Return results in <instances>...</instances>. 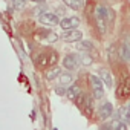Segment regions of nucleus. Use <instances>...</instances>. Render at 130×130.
<instances>
[{"label": "nucleus", "instance_id": "1", "mask_svg": "<svg viewBox=\"0 0 130 130\" xmlns=\"http://www.w3.org/2000/svg\"><path fill=\"white\" fill-rule=\"evenodd\" d=\"M38 22L44 26H57V25H60L61 20L54 12H43V14L38 15Z\"/></svg>", "mask_w": 130, "mask_h": 130}, {"label": "nucleus", "instance_id": "2", "mask_svg": "<svg viewBox=\"0 0 130 130\" xmlns=\"http://www.w3.org/2000/svg\"><path fill=\"white\" fill-rule=\"evenodd\" d=\"M78 64H80V57L75 55V54H68L66 57L63 58V68L66 69V71H75L78 68Z\"/></svg>", "mask_w": 130, "mask_h": 130}, {"label": "nucleus", "instance_id": "3", "mask_svg": "<svg viewBox=\"0 0 130 130\" xmlns=\"http://www.w3.org/2000/svg\"><path fill=\"white\" fill-rule=\"evenodd\" d=\"M61 38L68 43H75V41H81L83 40V34L78 29H71V31H64L61 34Z\"/></svg>", "mask_w": 130, "mask_h": 130}, {"label": "nucleus", "instance_id": "4", "mask_svg": "<svg viewBox=\"0 0 130 130\" xmlns=\"http://www.w3.org/2000/svg\"><path fill=\"white\" fill-rule=\"evenodd\" d=\"M60 26L64 31H71V29H77L80 26V19L78 17H66L60 22Z\"/></svg>", "mask_w": 130, "mask_h": 130}, {"label": "nucleus", "instance_id": "5", "mask_svg": "<svg viewBox=\"0 0 130 130\" xmlns=\"http://www.w3.org/2000/svg\"><path fill=\"white\" fill-rule=\"evenodd\" d=\"M113 106H112V103H104V104H101V107H100V110H98V116H100V119L101 121H104V119H107V118H110L112 115H113Z\"/></svg>", "mask_w": 130, "mask_h": 130}, {"label": "nucleus", "instance_id": "6", "mask_svg": "<svg viewBox=\"0 0 130 130\" xmlns=\"http://www.w3.org/2000/svg\"><path fill=\"white\" fill-rule=\"evenodd\" d=\"M116 95H118V98H127L130 95V77H125L122 80L121 86L116 90Z\"/></svg>", "mask_w": 130, "mask_h": 130}, {"label": "nucleus", "instance_id": "7", "mask_svg": "<svg viewBox=\"0 0 130 130\" xmlns=\"http://www.w3.org/2000/svg\"><path fill=\"white\" fill-rule=\"evenodd\" d=\"M100 78H101V81L109 87V89H112V86H113V77H112V74H110V71L109 69H100Z\"/></svg>", "mask_w": 130, "mask_h": 130}, {"label": "nucleus", "instance_id": "8", "mask_svg": "<svg viewBox=\"0 0 130 130\" xmlns=\"http://www.w3.org/2000/svg\"><path fill=\"white\" fill-rule=\"evenodd\" d=\"M95 19H96V26H98V31L101 32V34H106V31H107V20L100 14V12H96L95 11Z\"/></svg>", "mask_w": 130, "mask_h": 130}, {"label": "nucleus", "instance_id": "9", "mask_svg": "<svg viewBox=\"0 0 130 130\" xmlns=\"http://www.w3.org/2000/svg\"><path fill=\"white\" fill-rule=\"evenodd\" d=\"M80 95H81V89H80V86H77V84H72V86H69V89H68V93H66V96H68L69 100L75 101V100H77Z\"/></svg>", "mask_w": 130, "mask_h": 130}, {"label": "nucleus", "instance_id": "10", "mask_svg": "<svg viewBox=\"0 0 130 130\" xmlns=\"http://www.w3.org/2000/svg\"><path fill=\"white\" fill-rule=\"evenodd\" d=\"M63 2L66 6H69L71 9H75V11H80L84 6V0H63Z\"/></svg>", "mask_w": 130, "mask_h": 130}, {"label": "nucleus", "instance_id": "11", "mask_svg": "<svg viewBox=\"0 0 130 130\" xmlns=\"http://www.w3.org/2000/svg\"><path fill=\"white\" fill-rule=\"evenodd\" d=\"M119 58L124 60V61H130V46L127 43H122L121 47H119Z\"/></svg>", "mask_w": 130, "mask_h": 130}, {"label": "nucleus", "instance_id": "12", "mask_svg": "<svg viewBox=\"0 0 130 130\" xmlns=\"http://www.w3.org/2000/svg\"><path fill=\"white\" fill-rule=\"evenodd\" d=\"M89 80H90V84H92V89H93V90H104V89H103V81H101L100 77L90 75Z\"/></svg>", "mask_w": 130, "mask_h": 130}, {"label": "nucleus", "instance_id": "13", "mask_svg": "<svg viewBox=\"0 0 130 130\" xmlns=\"http://www.w3.org/2000/svg\"><path fill=\"white\" fill-rule=\"evenodd\" d=\"M74 81V75L68 71V72H63L61 75H60V83H61V86H69L71 83Z\"/></svg>", "mask_w": 130, "mask_h": 130}, {"label": "nucleus", "instance_id": "14", "mask_svg": "<svg viewBox=\"0 0 130 130\" xmlns=\"http://www.w3.org/2000/svg\"><path fill=\"white\" fill-rule=\"evenodd\" d=\"M60 75H61V69L55 66V68H52V69L46 74V80H47V81H54L55 78H60Z\"/></svg>", "mask_w": 130, "mask_h": 130}, {"label": "nucleus", "instance_id": "15", "mask_svg": "<svg viewBox=\"0 0 130 130\" xmlns=\"http://www.w3.org/2000/svg\"><path fill=\"white\" fill-rule=\"evenodd\" d=\"M35 61H37V66L38 68H44L46 64H49V55L47 54H40L35 58Z\"/></svg>", "mask_w": 130, "mask_h": 130}, {"label": "nucleus", "instance_id": "16", "mask_svg": "<svg viewBox=\"0 0 130 130\" xmlns=\"http://www.w3.org/2000/svg\"><path fill=\"white\" fill-rule=\"evenodd\" d=\"M78 49H80V51H83V52H90V51H93V44H92V41L81 40V41H80V44H78Z\"/></svg>", "mask_w": 130, "mask_h": 130}, {"label": "nucleus", "instance_id": "17", "mask_svg": "<svg viewBox=\"0 0 130 130\" xmlns=\"http://www.w3.org/2000/svg\"><path fill=\"white\" fill-rule=\"evenodd\" d=\"M80 60H81V64H84V66H90L92 64V57L89 55V54H86V52H83L81 54V57H80Z\"/></svg>", "mask_w": 130, "mask_h": 130}, {"label": "nucleus", "instance_id": "18", "mask_svg": "<svg viewBox=\"0 0 130 130\" xmlns=\"http://www.w3.org/2000/svg\"><path fill=\"white\" fill-rule=\"evenodd\" d=\"M11 5L15 11H20L22 8H25L26 5V0H11Z\"/></svg>", "mask_w": 130, "mask_h": 130}, {"label": "nucleus", "instance_id": "19", "mask_svg": "<svg viewBox=\"0 0 130 130\" xmlns=\"http://www.w3.org/2000/svg\"><path fill=\"white\" fill-rule=\"evenodd\" d=\"M109 58H110V61H115V58H116V52H115V47L113 46L109 47Z\"/></svg>", "mask_w": 130, "mask_h": 130}, {"label": "nucleus", "instance_id": "20", "mask_svg": "<svg viewBox=\"0 0 130 130\" xmlns=\"http://www.w3.org/2000/svg\"><path fill=\"white\" fill-rule=\"evenodd\" d=\"M104 96V90H93V98L95 100H101Z\"/></svg>", "mask_w": 130, "mask_h": 130}, {"label": "nucleus", "instance_id": "21", "mask_svg": "<svg viewBox=\"0 0 130 130\" xmlns=\"http://www.w3.org/2000/svg\"><path fill=\"white\" fill-rule=\"evenodd\" d=\"M55 63H57V54L51 52L49 54V64H55Z\"/></svg>", "mask_w": 130, "mask_h": 130}, {"label": "nucleus", "instance_id": "22", "mask_svg": "<svg viewBox=\"0 0 130 130\" xmlns=\"http://www.w3.org/2000/svg\"><path fill=\"white\" fill-rule=\"evenodd\" d=\"M127 127H128V125H127V124H125V122H124V121H119V122H118V125H116V128H115V130H127Z\"/></svg>", "mask_w": 130, "mask_h": 130}, {"label": "nucleus", "instance_id": "23", "mask_svg": "<svg viewBox=\"0 0 130 130\" xmlns=\"http://www.w3.org/2000/svg\"><path fill=\"white\" fill-rule=\"evenodd\" d=\"M55 92H57L58 95H66V93H68V90L64 89V86H61V87H57V89H55Z\"/></svg>", "mask_w": 130, "mask_h": 130}, {"label": "nucleus", "instance_id": "24", "mask_svg": "<svg viewBox=\"0 0 130 130\" xmlns=\"http://www.w3.org/2000/svg\"><path fill=\"white\" fill-rule=\"evenodd\" d=\"M57 38H58V35H57V34H52V32H51V34H49V37H47V41H55Z\"/></svg>", "mask_w": 130, "mask_h": 130}, {"label": "nucleus", "instance_id": "25", "mask_svg": "<svg viewBox=\"0 0 130 130\" xmlns=\"http://www.w3.org/2000/svg\"><path fill=\"white\" fill-rule=\"evenodd\" d=\"M31 2H34V3H44V0H31Z\"/></svg>", "mask_w": 130, "mask_h": 130}, {"label": "nucleus", "instance_id": "26", "mask_svg": "<svg viewBox=\"0 0 130 130\" xmlns=\"http://www.w3.org/2000/svg\"><path fill=\"white\" fill-rule=\"evenodd\" d=\"M127 107H128V110H130V104H128V106H127Z\"/></svg>", "mask_w": 130, "mask_h": 130}, {"label": "nucleus", "instance_id": "27", "mask_svg": "<svg viewBox=\"0 0 130 130\" xmlns=\"http://www.w3.org/2000/svg\"><path fill=\"white\" fill-rule=\"evenodd\" d=\"M54 130H57V128H54Z\"/></svg>", "mask_w": 130, "mask_h": 130}]
</instances>
